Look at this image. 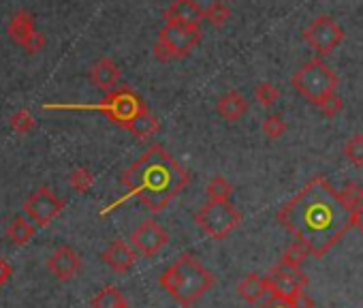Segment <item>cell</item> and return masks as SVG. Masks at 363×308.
Masks as SVG:
<instances>
[{
    "label": "cell",
    "mask_w": 363,
    "mask_h": 308,
    "mask_svg": "<svg viewBox=\"0 0 363 308\" xmlns=\"http://www.w3.org/2000/svg\"><path fill=\"white\" fill-rule=\"evenodd\" d=\"M206 193H208V199H210V202H229L231 195H233V185H231L225 176H216V178L208 185Z\"/></svg>",
    "instance_id": "23"
},
{
    "label": "cell",
    "mask_w": 363,
    "mask_h": 308,
    "mask_svg": "<svg viewBox=\"0 0 363 308\" xmlns=\"http://www.w3.org/2000/svg\"><path fill=\"white\" fill-rule=\"evenodd\" d=\"M195 223L212 240H225L242 225V212L231 202H208L195 214Z\"/></svg>",
    "instance_id": "7"
},
{
    "label": "cell",
    "mask_w": 363,
    "mask_h": 308,
    "mask_svg": "<svg viewBox=\"0 0 363 308\" xmlns=\"http://www.w3.org/2000/svg\"><path fill=\"white\" fill-rule=\"evenodd\" d=\"M45 45H48V39H45V35L43 33H35L24 45H22V50L26 52V54H41L43 50H45Z\"/></svg>",
    "instance_id": "31"
},
{
    "label": "cell",
    "mask_w": 363,
    "mask_h": 308,
    "mask_svg": "<svg viewBox=\"0 0 363 308\" xmlns=\"http://www.w3.org/2000/svg\"><path fill=\"white\" fill-rule=\"evenodd\" d=\"M255 99H257L265 109H269V107H274V105L280 101V90H278L274 84H269V82H261V84L255 88Z\"/></svg>",
    "instance_id": "29"
},
{
    "label": "cell",
    "mask_w": 363,
    "mask_h": 308,
    "mask_svg": "<svg viewBox=\"0 0 363 308\" xmlns=\"http://www.w3.org/2000/svg\"><path fill=\"white\" fill-rule=\"evenodd\" d=\"M11 274H13L11 263H9V261H5L3 257H0V287H5V285L9 282Z\"/></svg>",
    "instance_id": "32"
},
{
    "label": "cell",
    "mask_w": 363,
    "mask_h": 308,
    "mask_svg": "<svg viewBox=\"0 0 363 308\" xmlns=\"http://www.w3.org/2000/svg\"><path fill=\"white\" fill-rule=\"evenodd\" d=\"M344 157L354 165V167H363V135H352L346 143H344Z\"/></svg>",
    "instance_id": "28"
},
{
    "label": "cell",
    "mask_w": 363,
    "mask_h": 308,
    "mask_svg": "<svg viewBox=\"0 0 363 308\" xmlns=\"http://www.w3.org/2000/svg\"><path fill=\"white\" fill-rule=\"evenodd\" d=\"M48 268L60 282H69L79 274L82 257L77 255V251L73 246H58L52 253V257L48 259Z\"/></svg>",
    "instance_id": "13"
},
{
    "label": "cell",
    "mask_w": 363,
    "mask_h": 308,
    "mask_svg": "<svg viewBox=\"0 0 363 308\" xmlns=\"http://www.w3.org/2000/svg\"><path fill=\"white\" fill-rule=\"evenodd\" d=\"M203 39L201 26H182V24H167L156 43H154V58L160 62L186 58Z\"/></svg>",
    "instance_id": "6"
},
{
    "label": "cell",
    "mask_w": 363,
    "mask_h": 308,
    "mask_svg": "<svg viewBox=\"0 0 363 308\" xmlns=\"http://www.w3.org/2000/svg\"><path fill=\"white\" fill-rule=\"evenodd\" d=\"M308 257H310V251H308L303 244L293 242V244H289V248L282 253L280 263H284V265H289V268H295V270H301V265L308 261Z\"/></svg>",
    "instance_id": "22"
},
{
    "label": "cell",
    "mask_w": 363,
    "mask_h": 308,
    "mask_svg": "<svg viewBox=\"0 0 363 308\" xmlns=\"http://www.w3.org/2000/svg\"><path fill=\"white\" fill-rule=\"evenodd\" d=\"M303 39L306 43L318 54V56H329L331 52H335L340 48V43L344 41V31L342 26L329 18V16H318L306 31H303Z\"/></svg>",
    "instance_id": "8"
},
{
    "label": "cell",
    "mask_w": 363,
    "mask_h": 308,
    "mask_svg": "<svg viewBox=\"0 0 363 308\" xmlns=\"http://www.w3.org/2000/svg\"><path fill=\"white\" fill-rule=\"evenodd\" d=\"M259 308H293V306H291V304H286L284 299H280V297H274V295H272V297H269L265 304H261Z\"/></svg>",
    "instance_id": "33"
},
{
    "label": "cell",
    "mask_w": 363,
    "mask_h": 308,
    "mask_svg": "<svg viewBox=\"0 0 363 308\" xmlns=\"http://www.w3.org/2000/svg\"><path fill=\"white\" fill-rule=\"evenodd\" d=\"M276 219L316 259H323L354 227V210L325 176H314Z\"/></svg>",
    "instance_id": "1"
},
{
    "label": "cell",
    "mask_w": 363,
    "mask_h": 308,
    "mask_svg": "<svg viewBox=\"0 0 363 308\" xmlns=\"http://www.w3.org/2000/svg\"><path fill=\"white\" fill-rule=\"evenodd\" d=\"M126 131H128L133 137L145 141V139L154 137V135L160 131V122L156 120V116H152V111H145V114H141L139 118H135V120L126 126Z\"/></svg>",
    "instance_id": "19"
},
{
    "label": "cell",
    "mask_w": 363,
    "mask_h": 308,
    "mask_svg": "<svg viewBox=\"0 0 363 308\" xmlns=\"http://www.w3.org/2000/svg\"><path fill=\"white\" fill-rule=\"evenodd\" d=\"M35 236H37V225H33L26 216L13 219V223L7 227V238L18 246H26L28 242H33Z\"/></svg>",
    "instance_id": "20"
},
{
    "label": "cell",
    "mask_w": 363,
    "mask_h": 308,
    "mask_svg": "<svg viewBox=\"0 0 363 308\" xmlns=\"http://www.w3.org/2000/svg\"><path fill=\"white\" fill-rule=\"evenodd\" d=\"M9 126H11L18 135H28L30 131H35L37 120H35V116H33L28 109H20V111H16V114L9 118Z\"/></svg>",
    "instance_id": "25"
},
{
    "label": "cell",
    "mask_w": 363,
    "mask_h": 308,
    "mask_svg": "<svg viewBox=\"0 0 363 308\" xmlns=\"http://www.w3.org/2000/svg\"><path fill=\"white\" fill-rule=\"evenodd\" d=\"M120 182L126 189V195L105 208L101 216L109 214L133 197H137L152 214H158L191 185V174L160 143H152L141 154V159H137L122 174Z\"/></svg>",
    "instance_id": "2"
},
{
    "label": "cell",
    "mask_w": 363,
    "mask_h": 308,
    "mask_svg": "<svg viewBox=\"0 0 363 308\" xmlns=\"http://www.w3.org/2000/svg\"><path fill=\"white\" fill-rule=\"evenodd\" d=\"M65 210V199H60L52 189H37L24 204V214L37 227H50Z\"/></svg>",
    "instance_id": "9"
},
{
    "label": "cell",
    "mask_w": 363,
    "mask_h": 308,
    "mask_svg": "<svg viewBox=\"0 0 363 308\" xmlns=\"http://www.w3.org/2000/svg\"><path fill=\"white\" fill-rule=\"evenodd\" d=\"M120 77H122V71H120V67L111 58H101L90 69V82H92V86L99 88V90H103V92L116 90Z\"/></svg>",
    "instance_id": "15"
},
{
    "label": "cell",
    "mask_w": 363,
    "mask_h": 308,
    "mask_svg": "<svg viewBox=\"0 0 363 308\" xmlns=\"http://www.w3.org/2000/svg\"><path fill=\"white\" fill-rule=\"evenodd\" d=\"M43 109H67V111H101L105 114L113 124L122 126L126 131V126L139 118L141 114L150 111V107L145 105V101L128 86H120L111 92H107V97L101 103L94 105H77V103H45Z\"/></svg>",
    "instance_id": "4"
},
{
    "label": "cell",
    "mask_w": 363,
    "mask_h": 308,
    "mask_svg": "<svg viewBox=\"0 0 363 308\" xmlns=\"http://www.w3.org/2000/svg\"><path fill=\"white\" fill-rule=\"evenodd\" d=\"M92 308H128V302L118 287L109 285L92 297Z\"/></svg>",
    "instance_id": "21"
},
{
    "label": "cell",
    "mask_w": 363,
    "mask_h": 308,
    "mask_svg": "<svg viewBox=\"0 0 363 308\" xmlns=\"http://www.w3.org/2000/svg\"><path fill=\"white\" fill-rule=\"evenodd\" d=\"M267 278V285H269V293L274 297H280V299H289L293 297L297 291H306L308 287V276L301 272V270H295V268H289L284 263H276L269 274L265 276Z\"/></svg>",
    "instance_id": "10"
},
{
    "label": "cell",
    "mask_w": 363,
    "mask_h": 308,
    "mask_svg": "<svg viewBox=\"0 0 363 308\" xmlns=\"http://www.w3.org/2000/svg\"><path fill=\"white\" fill-rule=\"evenodd\" d=\"M231 18V9L220 3V0H214V3L206 9V20L214 26V28H223Z\"/></svg>",
    "instance_id": "24"
},
{
    "label": "cell",
    "mask_w": 363,
    "mask_h": 308,
    "mask_svg": "<svg viewBox=\"0 0 363 308\" xmlns=\"http://www.w3.org/2000/svg\"><path fill=\"white\" fill-rule=\"evenodd\" d=\"M291 84L303 99L318 107L325 99L337 92L340 79L331 67H327L320 58H314L291 77Z\"/></svg>",
    "instance_id": "5"
},
{
    "label": "cell",
    "mask_w": 363,
    "mask_h": 308,
    "mask_svg": "<svg viewBox=\"0 0 363 308\" xmlns=\"http://www.w3.org/2000/svg\"><path fill=\"white\" fill-rule=\"evenodd\" d=\"M342 107H344V103H342V99H340V94H337V92H335L333 97L325 99V101L318 105L320 114H323V116H327V118H335V116L342 111Z\"/></svg>",
    "instance_id": "30"
},
{
    "label": "cell",
    "mask_w": 363,
    "mask_h": 308,
    "mask_svg": "<svg viewBox=\"0 0 363 308\" xmlns=\"http://www.w3.org/2000/svg\"><path fill=\"white\" fill-rule=\"evenodd\" d=\"M354 229L363 236V204L354 210Z\"/></svg>",
    "instance_id": "34"
},
{
    "label": "cell",
    "mask_w": 363,
    "mask_h": 308,
    "mask_svg": "<svg viewBox=\"0 0 363 308\" xmlns=\"http://www.w3.org/2000/svg\"><path fill=\"white\" fill-rule=\"evenodd\" d=\"M137 251L124 242V240H113L109 244V248L101 255L103 263H107L113 272H120V274H126L133 270V265L137 263Z\"/></svg>",
    "instance_id": "14"
},
{
    "label": "cell",
    "mask_w": 363,
    "mask_h": 308,
    "mask_svg": "<svg viewBox=\"0 0 363 308\" xmlns=\"http://www.w3.org/2000/svg\"><path fill=\"white\" fill-rule=\"evenodd\" d=\"M269 293V285L265 276L259 274H248L240 285H238V295L248 302V304H259L265 295Z\"/></svg>",
    "instance_id": "18"
},
{
    "label": "cell",
    "mask_w": 363,
    "mask_h": 308,
    "mask_svg": "<svg viewBox=\"0 0 363 308\" xmlns=\"http://www.w3.org/2000/svg\"><path fill=\"white\" fill-rule=\"evenodd\" d=\"M169 244V233L167 229L156 223L154 219L143 221L130 236V246L141 255V257H156L164 246Z\"/></svg>",
    "instance_id": "11"
},
{
    "label": "cell",
    "mask_w": 363,
    "mask_h": 308,
    "mask_svg": "<svg viewBox=\"0 0 363 308\" xmlns=\"http://www.w3.org/2000/svg\"><path fill=\"white\" fill-rule=\"evenodd\" d=\"M69 185L77 193H88L92 189V185H94V174L90 170H86V167H77V170L71 172Z\"/></svg>",
    "instance_id": "27"
},
{
    "label": "cell",
    "mask_w": 363,
    "mask_h": 308,
    "mask_svg": "<svg viewBox=\"0 0 363 308\" xmlns=\"http://www.w3.org/2000/svg\"><path fill=\"white\" fill-rule=\"evenodd\" d=\"M35 33H39V31H37V24H35L33 13L20 9V11H16V13L11 16V22H9V26H7V35H9V39H11L13 43H18V45L22 48Z\"/></svg>",
    "instance_id": "17"
},
{
    "label": "cell",
    "mask_w": 363,
    "mask_h": 308,
    "mask_svg": "<svg viewBox=\"0 0 363 308\" xmlns=\"http://www.w3.org/2000/svg\"><path fill=\"white\" fill-rule=\"evenodd\" d=\"M167 24H182V26H201L206 22V9L197 0H173L162 13Z\"/></svg>",
    "instance_id": "12"
},
{
    "label": "cell",
    "mask_w": 363,
    "mask_h": 308,
    "mask_svg": "<svg viewBox=\"0 0 363 308\" xmlns=\"http://www.w3.org/2000/svg\"><path fill=\"white\" fill-rule=\"evenodd\" d=\"M261 128H263V133L267 135V139L278 141V139L284 137V133H286L289 126H286V122H284V118H282L280 114H272V116H267V118L263 120Z\"/></svg>",
    "instance_id": "26"
},
{
    "label": "cell",
    "mask_w": 363,
    "mask_h": 308,
    "mask_svg": "<svg viewBox=\"0 0 363 308\" xmlns=\"http://www.w3.org/2000/svg\"><path fill=\"white\" fill-rule=\"evenodd\" d=\"M248 101L244 94H240L238 90H229L227 94H223L216 103V111L223 120L227 122H238L248 114Z\"/></svg>",
    "instance_id": "16"
},
{
    "label": "cell",
    "mask_w": 363,
    "mask_h": 308,
    "mask_svg": "<svg viewBox=\"0 0 363 308\" xmlns=\"http://www.w3.org/2000/svg\"><path fill=\"white\" fill-rule=\"evenodd\" d=\"M214 282V274L193 253H182L160 274V287L182 308H193L208 291H212Z\"/></svg>",
    "instance_id": "3"
}]
</instances>
